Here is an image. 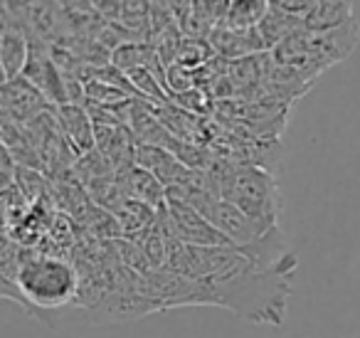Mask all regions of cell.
Returning <instances> with one entry per match:
<instances>
[{"instance_id":"10","label":"cell","mask_w":360,"mask_h":338,"mask_svg":"<svg viewBox=\"0 0 360 338\" xmlns=\"http://www.w3.org/2000/svg\"><path fill=\"white\" fill-rule=\"evenodd\" d=\"M30 57V35L13 18L8 8H0V62H3V82L22 77Z\"/></svg>"},{"instance_id":"13","label":"cell","mask_w":360,"mask_h":338,"mask_svg":"<svg viewBox=\"0 0 360 338\" xmlns=\"http://www.w3.org/2000/svg\"><path fill=\"white\" fill-rule=\"evenodd\" d=\"M57 121H60L62 136L67 144L72 146L77 156H84L96 149V136H94V121H91L89 111L84 104H65L55 109Z\"/></svg>"},{"instance_id":"16","label":"cell","mask_w":360,"mask_h":338,"mask_svg":"<svg viewBox=\"0 0 360 338\" xmlns=\"http://www.w3.org/2000/svg\"><path fill=\"white\" fill-rule=\"evenodd\" d=\"M355 0H316L311 13L306 15V25L311 30H328L355 20L353 15Z\"/></svg>"},{"instance_id":"14","label":"cell","mask_w":360,"mask_h":338,"mask_svg":"<svg viewBox=\"0 0 360 338\" xmlns=\"http://www.w3.org/2000/svg\"><path fill=\"white\" fill-rule=\"evenodd\" d=\"M116 178H119L121 188H124L126 198L141 200V203L150 205V208H155V210L165 208L168 190H165V185L146 168H141V165H129V168H124V170H116Z\"/></svg>"},{"instance_id":"1","label":"cell","mask_w":360,"mask_h":338,"mask_svg":"<svg viewBox=\"0 0 360 338\" xmlns=\"http://www.w3.org/2000/svg\"><path fill=\"white\" fill-rule=\"evenodd\" d=\"M294 274L296 269L257 267L245 254V259L232 272L207 282H210L212 303L217 308H227L250 323L281 326L286 321L289 296L294 292Z\"/></svg>"},{"instance_id":"9","label":"cell","mask_w":360,"mask_h":338,"mask_svg":"<svg viewBox=\"0 0 360 338\" xmlns=\"http://www.w3.org/2000/svg\"><path fill=\"white\" fill-rule=\"evenodd\" d=\"M47 109H55V106L25 77H18L13 82H3V89H0V114H3V121H13L18 126H25L27 121H32L35 116H40Z\"/></svg>"},{"instance_id":"19","label":"cell","mask_w":360,"mask_h":338,"mask_svg":"<svg viewBox=\"0 0 360 338\" xmlns=\"http://www.w3.org/2000/svg\"><path fill=\"white\" fill-rule=\"evenodd\" d=\"M89 6H91V11H96L101 18L119 23V18H121V0H89Z\"/></svg>"},{"instance_id":"4","label":"cell","mask_w":360,"mask_h":338,"mask_svg":"<svg viewBox=\"0 0 360 338\" xmlns=\"http://www.w3.org/2000/svg\"><path fill=\"white\" fill-rule=\"evenodd\" d=\"M358 20H350L338 27H328V30H311L306 25L299 32H294L289 40L281 42L279 47H274L269 55L279 65L294 67V70L319 80L326 70L348 60L355 47H358Z\"/></svg>"},{"instance_id":"15","label":"cell","mask_w":360,"mask_h":338,"mask_svg":"<svg viewBox=\"0 0 360 338\" xmlns=\"http://www.w3.org/2000/svg\"><path fill=\"white\" fill-rule=\"evenodd\" d=\"M301 27H306L304 18L289 15V13L269 6V11H266V15L262 18V23L257 25V30H259L262 40H264L266 52H271L274 47H279L284 40H289L294 32H299Z\"/></svg>"},{"instance_id":"6","label":"cell","mask_w":360,"mask_h":338,"mask_svg":"<svg viewBox=\"0 0 360 338\" xmlns=\"http://www.w3.org/2000/svg\"><path fill=\"white\" fill-rule=\"evenodd\" d=\"M165 225L175 239L195 247H232V242L193 205L183 203L180 198H165Z\"/></svg>"},{"instance_id":"3","label":"cell","mask_w":360,"mask_h":338,"mask_svg":"<svg viewBox=\"0 0 360 338\" xmlns=\"http://www.w3.org/2000/svg\"><path fill=\"white\" fill-rule=\"evenodd\" d=\"M207 170L215 175L222 200L240 208L242 213L264 225L266 230L279 227L281 193L274 173L257 168V165L235 163L222 156H217L215 163Z\"/></svg>"},{"instance_id":"11","label":"cell","mask_w":360,"mask_h":338,"mask_svg":"<svg viewBox=\"0 0 360 338\" xmlns=\"http://www.w3.org/2000/svg\"><path fill=\"white\" fill-rule=\"evenodd\" d=\"M207 42H210L212 52L227 62L245 60V57L266 52V45H264V40H262L257 27H250V30H235V27L220 25L210 32Z\"/></svg>"},{"instance_id":"18","label":"cell","mask_w":360,"mask_h":338,"mask_svg":"<svg viewBox=\"0 0 360 338\" xmlns=\"http://www.w3.org/2000/svg\"><path fill=\"white\" fill-rule=\"evenodd\" d=\"M316 0H269L271 8H279V11L289 13V15H296V18H304L311 13Z\"/></svg>"},{"instance_id":"7","label":"cell","mask_w":360,"mask_h":338,"mask_svg":"<svg viewBox=\"0 0 360 338\" xmlns=\"http://www.w3.org/2000/svg\"><path fill=\"white\" fill-rule=\"evenodd\" d=\"M198 213H202L227 239H230L235 247H245V244L257 242L259 237H264L269 230L264 225H259L257 220H252L250 215H245L240 208H235L232 203L222 200L220 195L205 200V203L198 208ZM274 230V227H271Z\"/></svg>"},{"instance_id":"8","label":"cell","mask_w":360,"mask_h":338,"mask_svg":"<svg viewBox=\"0 0 360 338\" xmlns=\"http://www.w3.org/2000/svg\"><path fill=\"white\" fill-rule=\"evenodd\" d=\"M30 84L40 89V94L50 101L52 106H65L70 104V94H67L65 77H62L60 67L52 55V47L40 40H30V57H27L25 72H22Z\"/></svg>"},{"instance_id":"20","label":"cell","mask_w":360,"mask_h":338,"mask_svg":"<svg viewBox=\"0 0 360 338\" xmlns=\"http://www.w3.org/2000/svg\"><path fill=\"white\" fill-rule=\"evenodd\" d=\"M55 3H60L67 11H91L89 0H55Z\"/></svg>"},{"instance_id":"2","label":"cell","mask_w":360,"mask_h":338,"mask_svg":"<svg viewBox=\"0 0 360 338\" xmlns=\"http://www.w3.org/2000/svg\"><path fill=\"white\" fill-rule=\"evenodd\" d=\"M82 274L60 254H22L15 279L3 282V296L18 301L35 318L65 311L79 299Z\"/></svg>"},{"instance_id":"12","label":"cell","mask_w":360,"mask_h":338,"mask_svg":"<svg viewBox=\"0 0 360 338\" xmlns=\"http://www.w3.org/2000/svg\"><path fill=\"white\" fill-rule=\"evenodd\" d=\"M136 165H141V168H146L148 173H153L155 178L165 185V190L186 183L188 175H191V170H193V168H188L175 154H170L168 149H163V146L141 144V141H139V149H136Z\"/></svg>"},{"instance_id":"5","label":"cell","mask_w":360,"mask_h":338,"mask_svg":"<svg viewBox=\"0 0 360 338\" xmlns=\"http://www.w3.org/2000/svg\"><path fill=\"white\" fill-rule=\"evenodd\" d=\"M3 8H8L13 18L25 27L30 40L62 47L72 37L70 13L55 0H3Z\"/></svg>"},{"instance_id":"17","label":"cell","mask_w":360,"mask_h":338,"mask_svg":"<svg viewBox=\"0 0 360 338\" xmlns=\"http://www.w3.org/2000/svg\"><path fill=\"white\" fill-rule=\"evenodd\" d=\"M266 11H269V0H232L225 25L235 30H250L259 25Z\"/></svg>"}]
</instances>
